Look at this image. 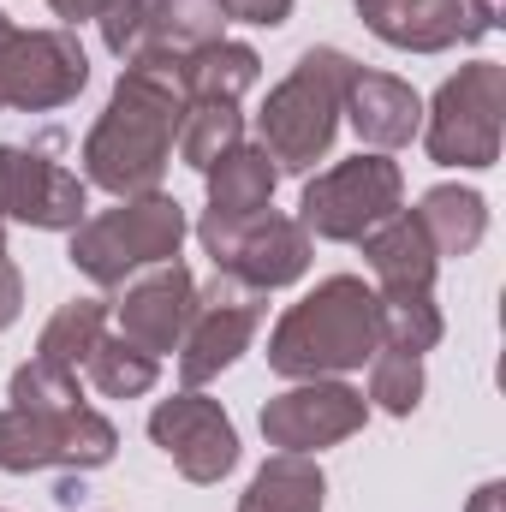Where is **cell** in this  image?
<instances>
[{"instance_id":"23","label":"cell","mask_w":506,"mask_h":512,"mask_svg":"<svg viewBox=\"0 0 506 512\" xmlns=\"http://www.w3.org/2000/svg\"><path fill=\"white\" fill-rule=\"evenodd\" d=\"M102 334H108V298H72V304H60L42 322L36 358L54 364V370H66V376H84V364L102 346Z\"/></svg>"},{"instance_id":"33","label":"cell","mask_w":506,"mask_h":512,"mask_svg":"<svg viewBox=\"0 0 506 512\" xmlns=\"http://www.w3.org/2000/svg\"><path fill=\"white\" fill-rule=\"evenodd\" d=\"M471 512H506V483H483L471 495Z\"/></svg>"},{"instance_id":"12","label":"cell","mask_w":506,"mask_h":512,"mask_svg":"<svg viewBox=\"0 0 506 512\" xmlns=\"http://www.w3.org/2000/svg\"><path fill=\"white\" fill-rule=\"evenodd\" d=\"M149 441L173 459V471L185 477V483H197V489H209V483H221L233 465H239V429H233V417L215 405V399H203L197 387H185V393H173V399H161L155 411H149Z\"/></svg>"},{"instance_id":"2","label":"cell","mask_w":506,"mask_h":512,"mask_svg":"<svg viewBox=\"0 0 506 512\" xmlns=\"http://www.w3.org/2000/svg\"><path fill=\"white\" fill-rule=\"evenodd\" d=\"M381 352L376 286L358 274L316 280L268 334V370L286 382H328L346 370H364Z\"/></svg>"},{"instance_id":"21","label":"cell","mask_w":506,"mask_h":512,"mask_svg":"<svg viewBox=\"0 0 506 512\" xmlns=\"http://www.w3.org/2000/svg\"><path fill=\"white\" fill-rule=\"evenodd\" d=\"M411 215L423 221L435 256H471L489 239V197L471 185H435V191H423V203Z\"/></svg>"},{"instance_id":"35","label":"cell","mask_w":506,"mask_h":512,"mask_svg":"<svg viewBox=\"0 0 506 512\" xmlns=\"http://www.w3.org/2000/svg\"><path fill=\"white\" fill-rule=\"evenodd\" d=\"M12 30H18V24H12V18L0 12V48H6V36H12ZM0 114H6V102H0Z\"/></svg>"},{"instance_id":"16","label":"cell","mask_w":506,"mask_h":512,"mask_svg":"<svg viewBox=\"0 0 506 512\" xmlns=\"http://www.w3.org/2000/svg\"><path fill=\"white\" fill-rule=\"evenodd\" d=\"M203 179H209V209H203V221H197V239H203V251H209V245H221L227 233H239L245 221H256V215L274 203L280 167L268 161L262 143H239V149H227Z\"/></svg>"},{"instance_id":"24","label":"cell","mask_w":506,"mask_h":512,"mask_svg":"<svg viewBox=\"0 0 506 512\" xmlns=\"http://www.w3.org/2000/svg\"><path fill=\"white\" fill-rule=\"evenodd\" d=\"M376 322H381V352L423 358L441 346L447 322L435 310V292H376Z\"/></svg>"},{"instance_id":"22","label":"cell","mask_w":506,"mask_h":512,"mask_svg":"<svg viewBox=\"0 0 506 512\" xmlns=\"http://www.w3.org/2000/svg\"><path fill=\"white\" fill-rule=\"evenodd\" d=\"M328 477L310 453H274L239 495V512H322Z\"/></svg>"},{"instance_id":"31","label":"cell","mask_w":506,"mask_h":512,"mask_svg":"<svg viewBox=\"0 0 506 512\" xmlns=\"http://www.w3.org/2000/svg\"><path fill=\"white\" fill-rule=\"evenodd\" d=\"M24 310V274L12 268V256H0V328H12Z\"/></svg>"},{"instance_id":"8","label":"cell","mask_w":506,"mask_h":512,"mask_svg":"<svg viewBox=\"0 0 506 512\" xmlns=\"http://www.w3.org/2000/svg\"><path fill=\"white\" fill-rule=\"evenodd\" d=\"M268 316V292H251L239 286L233 274L215 268L209 286H197V304H191V322L179 334V382L185 387H203L215 382L221 370H233L245 352H251L256 328Z\"/></svg>"},{"instance_id":"36","label":"cell","mask_w":506,"mask_h":512,"mask_svg":"<svg viewBox=\"0 0 506 512\" xmlns=\"http://www.w3.org/2000/svg\"><path fill=\"white\" fill-rule=\"evenodd\" d=\"M0 256H6V221H0Z\"/></svg>"},{"instance_id":"11","label":"cell","mask_w":506,"mask_h":512,"mask_svg":"<svg viewBox=\"0 0 506 512\" xmlns=\"http://www.w3.org/2000/svg\"><path fill=\"white\" fill-rule=\"evenodd\" d=\"M262 441L280 453H322L334 441H352L370 423V399L358 387H346L340 376L328 382H292L286 393H274L262 405Z\"/></svg>"},{"instance_id":"19","label":"cell","mask_w":506,"mask_h":512,"mask_svg":"<svg viewBox=\"0 0 506 512\" xmlns=\"http://www.w3.org/2000/svg\"><path fill=\"white\" fill-rule=\"evenodd\" d=\"M227 6L221 0H149V18H143V42L131 60H185L209 42L227 36Z\"/></svg>"},{"instance_id":"5","label":"cell","mask_w":506,"mask_h":512,"mask_svg":"<svg viewBox=\"0 0 506 512\" xmlns=\"http://www.w3.org/2000/svg\"><path fill=\"white\" fill-rule=\"evenodd\" d=\"M501 131H506V66L501 60H471L459 66L429 114H423V149L441 167H495L501 161Z\"/></svg>"},{"instance_id":"28","label":"cell","mask_w":506,"mask_h":512,"mask_svg":"<svg viewBox=\"0 0 506 512\" xmlns=\"http://www.w3.org/2000/svg\"><path fill=\"white\" fill-rule=\"evenodd\" d=\"M6 399H12V405H24V411H66V405H84V387H78V376H66V370H54V364L30 358V364H18V370H12Z\"/></svg>"},{"instance_id":"27","label":"cell","mask_w":506,"mask_h":512,"mask_svg":"<svg viewBox=\"0 0 506 512\" xmlns=\"http://www.w3.org/2000/svg\"><path fill=\"white\" fill-rule=\"evenodd\" d=\"M370 405H381L387 417H411L423 405V358L376 352L370 358Z\"/></svg>"},{"instance_id":"15","label":"cell","mask_w":506,"mask_h":512,"mask_svg":"<svg viewBox=\"0 0 506 512\" xmlns=\"http://www.w3.org/2000/svg\"><path fill=\"white\" fill-rule=\"evenodd\" d=\"M209 256H215V268L233 274L239 286H251V292H280V286H292V280L310 274V233H304L292 215L262 209V215L245 221L239 233H227L221 245H209Z\"/></svg>"},{"instance_id":"10","label":"cell","mask_w":506,"mask_h":512,"mask_svg":"<svg viewBox=\"0 0 506 512\" xmlns=\"http://www.w3.org/2000/svg\"><path fill=\"white\" fill-rule=\"evenodd\" d=\"M90 84V54L84 42L60 30H12L0 48V102L18 114H54L78 102Z\"/></svg>"},{"instance_id":"3","label":"cell","mask_w":506,"mask_h":512,"mask_svg":"<svg viewBox=\"0 0 506 512\" xmlns=\"http://www.w3.org/2000/svg\"><path fill=\"white\" fill-rule=\"evenodd\" d=\"M352 72H358V60L346 48H304L298 66L262 96V108H256V143L268 149V161L280 173H310L316 161H328L340 114H346Z\"/></svg>"},{"instance_id":"7","label":"cell","mask_w":506,"mask_h":512,"mask_svg":"<svg viewBox=\"0 0 506 512\" xmlns=\"http://www.w3.org/2000/svg\"><path fill=\"white\" fill-rule=\"evenodd\" d=\"M405 197V173L387 155H352L316 173L298 197V227L328 245H358L370 227H381Z\"/></svg>"},{"instance_id":"14","label":"cell","mask_w":506,"mask_h":512,"mask_svg":"<svg viewBox=\"0 0 506 512\" xmlns=\"http://www.w3.org/2000/svg\"><path fill=\"white\" fill-rule=\"evenodd\" d=\"M191 304H197V280L173 256V262H155V268L131 274L126 286H120V298L108 304V316L120 322V334H126L131 346H143L149 358H167V352H179Z\"/></svg>"},{"instance_id":"34","label":"cell","mask_w":506,"mask_h":512,"mask_svg":"<svg viewBox=\"0 0 506 512\" xmlns=\"http://www.w3.org/2000/svg\"><path fill=\"white\" fill-rule=\"evenodd\" d=\"M54 501H60V507H78V501H84V483H78V471H66V477H60Z\"/></svg>"},{"instance_id":"4","label":"cell","mask_w":506,"mask_h":512,"mask_svg":"<svg viewBox=\"0 0 506 512\" xmlns=\"http://www.w3.org/2000/svg\"><path fill=\"white\" fill-rule=\"evenodd\" d=\"M191 221H185V203L167 197V191H143V197H120V209H102V215H84L72 227V268L96 286H126L131 274L155 268V262H173L185 245Z\"/></svg>"},{"instance_id":"9","label":"cell","mask_w":506,"mask_h":512,"mask_svg":"<svg viewBox=\"0 0 506 512\" xmlns=\"http://www.w3.org/2000/svg\"><path fill=\"white\" fill-rule=\"evenodd\" d=\"M90 209L84 173L54 161V137L42 143H0V221L36 233H72Z\"/></svg>"},{"instance_id":"30","label":"cell","mask_w":506,"mask_h":512,"mask_svg":"<svg viewBox=\"0 0 506 512\" xmlns=\"http://www.w3.org/2000/svg\"><path fill=\"white\" fill-rule=\"evenodd\" d=\"M221 6H227V18H239V24H262V30H274V24L292 18V0H221Z\"/></svg>"},{"instance_id":"17","label":"cell","mask_w":506,"mask_h":512,"mask_svg":"<svg viewBox=\"0 0 506 512\" xmlns=\"http://www.w3.org/2000/svg\"><path fill=\"white\" fill-rule=\"evenodd\" d=\"M340 120H352V131H358L376 155H387V149H405V143L423 131V102H417V90H411L405 78L358 66L352 84H346V114H340Z\"/></svg>"},{"instance_id":"18","label":"cell","mask_w":506,"mask_h":512,"mask_svg":"<svg viewBox=\"0 0 506 512\" xmlns=\"http://www.w3.org/2000/svg\"><path fill=\"white\" fill-rule=\"evenodd\" d=\"M364 262L376 274V292H435V274H441V256L429 245L423 221L411 209H393L381 227H370L364 239Z\"/></svg>"},{"instance_id":"6","label":"cell","mask_w":506,"mask_h":512,"mask_svg":"<svg viewBox=\"0 0 506 512\" xmlns=\"http://www.w3.org/2000/svg\"><path fill=\"white\" fill-rule=\"evenodd\" d=\"M120 453V429L96 405H66V411H0V471L30 477V471H102Z\"/></svg>"},{"instance_id":"20","label":"cell","mask_w":506,"mask_h":512,"mask_svg":"<svg viewBox=\"0 0 506 512\" xmlns=\"http://www.w3.org/2000/svg\"><path fill=\"white\" fill-rule=\"evenodd\" d=\"M179 78H185V102H245L256 90V78H262V54L251 42L221 36V42L185 54Z\"/></svg>"},{"instance_id":"25","label":"cell","mask_w":506,"mask_h":512,"mask_svg":"<svg viewBox=\"0 0 506 512\" xmlns=\"http://www.w3.org/2000/svg\"><path fill=\"white\" fill-rule=\"evenodd\" d=\"M245 143V114L239 102H185V120H179V161L209 173L227 149Z\"/></svg>"},{"instance_id":"1","label":"cell","mask_w":506,"mask_h":512,"mask_svg":"<svg viewBox=\"0 0 506 512\" xmlns=\"http://www.w3.org/2000/svg\"><path fill=\"white\" fill-rule=\"evenodd\" d=\"M185 120V78L173 60H126L114 78L108 108L84 137V185L114 191V197H143L161 191L173 167V143Z\"/></svg>"},{"instance_id":"29","label":"cell","mask_w":506,"mask_h":512,"mask_svg":"<svg viewBox=\"0 0 506 512\" xmlns=\"http://www.w3.org/2000/svg\"><path fill=\"white\" fill-rule=\"evenodd\" d=\"M143 18H149V0H108L102 12H96V30H102V48L126 66L131 54H137V42H143Z\"/></svg>"},{"instance_id":"26","label":"cell","mask_w":506,"mask_h":512,"mask_svg":"<svg viewBox=\"0 0 506 512\" xmlns=\"http://www.w3.org/2000/svg\"><path fill=\"white\" fill-rule=\"evenodd\" d=\"M84 376H90V387L102 399H143L149 387L161 382V358H149L143 346H131L126 334H102V346L90 352Z\"/></svg>"},{"instance_id":"32","label":"cell","mask_w":506,"mask_h":512,"mask_svg":"<svg viewBox=\"0 0 506 512\" xmlns=\"http://www.w3.org/2000/svg\"><path fill=\"white\" fill-rule=\"evenodd\" d=\"M48 6H54V18H66V24H90L108 0H48Z\"/></svg>"},{"instance_id":"13","label":"cell","mask_w":506,"mask_h":512,"mask_svg":"<svg viewBox=\"0 0 506 512\" xmlns=\"http://www.w3.org/2000/svg\"><path fill=\"white\" fill-rule=\"evenodd\" d=\"M358 18L405 54H447L495 36V0H358Z\"/></svg>"}]
</instances>
